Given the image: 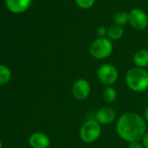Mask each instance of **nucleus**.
<instances>
[{
  "mask_svg": "<svg viewBox=\"0 0 148 148\" xmlns=\"http://www.w3.org/2000/svg\"><path fill=\"white\" fill-rule=\"evenodd\" d=\"M127 148H145L141 143V141H136V142H132L129 143Z\"/></svg>",
  "mask_w": 148,
  "mask_h": 148,
  "instance_id": "obj_18",
  "label": "nucleus"
},
{
  "mask_svg": "<svg viewBox=\"0 0 148 148\" xmlns=\"http://www.w3.org/2000/svg\"><path fill=\"white\" fill-rule=\"evenodd\" d=\"M0 148H3V143L1 140H0Z\"/></svg>",
  "mask_w": 148,
  "mask_h": 148,
  "instance_id": "obj_21",
  "label": "nucleus"
},
{
  "mask_svg": "<svg viewBox=\"0 0 148 148\" xmlns=\"http://www.w3.org/2000/svg\"><path fill=\"white\" fill-rule=\"evenodd\" d=\"M113 20H114L115 25H120L123 27L128 22V13H126L125 12H118L114 16Z\"/></svg>",
  "mask_w": 148,
  "mask_h": 148,
  "instance_id": "obj_15",
  "label": "nucleus"
},
{
  "mask_svg": "<svg viewBox=\"0 0 148 148\" xmlns=\"http://www.w3.org/2000/svg\"><path fill=\"white\" fill-rule=\"evenodd\" d=\"M97 78L106 86H112L119 79V71L111 64H104L97 70Z\"/></svg>",
  "mask_w": 148,
  "mask_h": 148,
  "instance_id": "obj_5",
  "label": "nucleus"
},
{
  "mask_svg": "<svg viewBox=\"0 0 148 148\" xmlns=\"http://www.w3.org/2000/svg\"><path fill=\"white\" fill-rule=\"evenodd\" d=\"M92 87L88 80L85 79H79L73 83L71 86V94L78 101L86 100L91 93Z\"/></svg>",
  "mask_w": 148,
  "mask_h": 148,
  "instance_id": "obj_6",
  "label": "nucleus"
},
{
  "mask_svg": "<svg viewBox=\"0 0 148 148\" xmlns=\"http://www.w3.org/2000/svg\"><path fill=\"white\" fill-rule=\"evenodd\" d=\"M8 8L15 12L20 13L29 8L32 0H5Z\"/></svg>",
  "mask_w": 148,
  "mask_h": 148,
  "instance_id": "obj_10",
  "label": "nucleus"
},
{
  "mask_svg": "<svg viewBox=\"0 0 148 148\" xmlns=\"http://www.w3.org/2000/svg\"><path fill=\"white\" fill-rule=\"evenodd\" d=\"M75 2L79 7L83 9H88L94 5L95 0H75Z\"/></svg>",
  "mask_w": 148,
  "mask_h": 148,
  "instance_id": "obj_16",
  "label": "nucleus"
},
{
  "mask_svg": "<svg viewBox=\"0 0 148 148\" xmlns=\"http://www.w3.org/2000/svg\"><path fill=\"white\" fill-rule=\"evenodd\" d=\"M128 23L136 30H144L148 24V18L140 9H132L128 13Z\"/></svg>",
  "mask_w": 148,
  "mask_h": 148,
  "instance_id": "obj_7",
  "label": "nucleus"
},
{
  "mask_svg": "<svg viewBox=\"0 0 148 148\" xmlns=\"http://www.w3.org/2000/svg\"><path fill=\"white\" fill-rule=\"evenodd\" d=\"M29 145L32 148H49L50 138L42 132H35L29 138Z\"/></svg>",
  "mask_w": 148,
  "mask_h": 148,
  "instance_id": "obj_9",
  "label": "nucleus"
},
{
  "mask_svg": "<svg viewBox=\"0 0 148 148\" xmlns=\"http://www.w3.org/2000/svg\"><path fill=\"white\" fill-rule=\"evenodd\" d=\"M107 29L105 26H100L98 28L97 30V34L99 36V38H106V36H107Z\"/></svg>",
  "mask_w": 148,
  "mask_h": 148,
  "instance_id": "obj_17",
  "label": "nucleus"
},
{
  "mask_svg": "<svg viewBox=\"0 0 148 148\" xmlns=\"http://www.w3.org/2000/svg\"><path fill=\"white\" fill-rule=\"evenodd\" d=\"M113 51V45L108 38H99L89 46V53L95 59H106Z\"/></svg>",
  "mask_w": 148,
  "mask_h": 148,
  "instance_id": "obj_4",
  "label": "nucleus"
},
{
  "mask_svg": "<svg viewBox=\"0 0 148 148\" xmlns=\"http://www.w3.org/2000/svg\"><path fill=\"white\" fill-rule=\"evenodd\" d=\"M12 79V71L5 64H0V86H5Z\"/></svg>",
  "mask_w": 148,
  "mask_h": 148,
  "instance_id": "obj_14",
  "label": "nucleus"
},
{
  "mask_svg": "<svg viewBox=\"0 0 148 148\" xmlns=\"http://www.w3.org/2000/svg\"><path fill=\"white\" fill-rule=\"evenodd\" d=\"M145 120L146 121V123H148V107L145 110V112H144V117Z\"/></svg>",
  "mask_w": 148,
  "mask_h": 148,
  "instance_id": "obj_20",
  "label": "nucleus"
},
{
  "mask_svg": "<svg viewBox=\"0 0 148 148\" xmlns=\"http://www.w3.org/2000/svg\"><path fill=\"white\" fill-rule=\"evenodd\" d=\"M117 114L114 109L110 106H105L99 108L94 115V119H96L101 125H106L112 124L116 119Z\"/></svg>",
  "mask_w": 148,
  "mask_h": 148,
  "instance_id": "obj_8",
  "label": "nucleus"
},
{
  "mask_svg": "<svg viewBox=\"0 0 148 148\" xmlns=\"http://www.w3.org/2000/svg\"><path fill=\"white\" fill-rule=\"evenodd\" d=\"M125 84L130 90L135 92L148 90V71L136 66L131 68L125 74Z\"/></svg>",
  "mask_w": 148,
  "mask_h": 148,
  "instance_id": "obj_2",
  "label": "nucleus"
},
{
  "mask_svg": "<svg viewBox=\"0 0 148 148\" xmlns=\"http://www.w3.org/2000/svg\"><path fill=\"white\" fill-rule=\"evenodd\" d=\"M103 100L107 104H112L116 101L118 98L117 91L112 86H106L102 92Z\"/></svg>",
  "mask_w": 148,
  "mask_h": 148,
  "instance_id": "obj_12",
  "label": "nucleus"
},
{
  "mask_svg": "<svg viewBox=\"0 0 148 148\" xmlns=\"http://www.w3.org/2000/svg\"><path fill=\"white\" fill-rule=\"evenodd\" d=\"M146 132V121L137 112H125L117 120L116 132L121 139L127 143L141 141Z\"/></svg>",
  "mask_w": 148,
  "mask_h": 148,
  "instance_id": "obj_1",
  "label": "nucleus"
},
{
  "mask_svg": "<svg viewBox=\"0 0 148 148\" xmlns=\"http://www.w3.org/2000/svg\"><path fill=\"white\" fill-rule=\"evenodd\" d=\"M133 63L136 67L145 69L148 66V50L140 49L133 55Z\"/></svg>",
  "mask_w": 148,
  "mask_h": 148,
  "instance_id": "obj_11",
  "label": "nucleus"
},
{
  "mask_svg": "<svg viewBox=\"0 0 148 148\" xmlns=\"http://www.w3.org/2000/svg\"><path fill=\"white\" fill-rule=\"evenodd\" d=\"M101 125L94 119H90L85 121L79 129L80 139L87 144L96 142L101 136Z\"/></svg>",
  "mask_w": 148,
  "mask_h": 148,
  "instance_id": "obj_3",
  "label": "nucleus"
},
{
  "mask_svg": "<svg viewBox=\"0 0 148 148\" xmlns=\"http://www.w3.org/2000/svg\"><path fill=\"white\" fill-rule=\"evenodd\" d=\"M141 143L145 148H148V131L143 136V138L141 139Z\"/></svg>",
  "mask_w": 148,
  "mask_h": 148,
  "instance_id": "obj_19",
  "label": "nucleus"
},
{
  "mask_svg": "<svg viewBox=\"0 0 148 148\" xmlns=\"http://www.w3.org/2000/svg\"><path fill=\"white\" fill-rule=\"evenodd\" d=\"M123 34H124L123 27L118 25H112L107 31V37L111 41L120 39L123 37Z\"/></svg>",
  "mask_w": 148,
  "mask_h": 148,
  "instance_id": "obj_13",
  "label": "nucleus"
}]
</instances>
